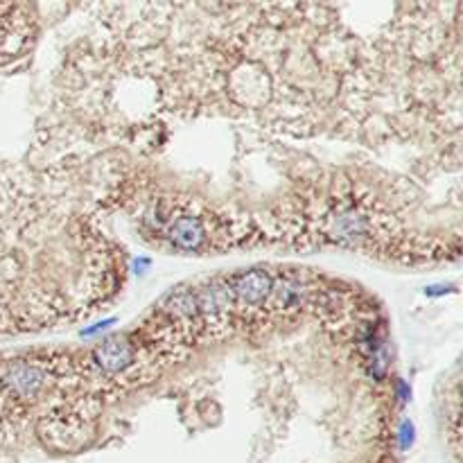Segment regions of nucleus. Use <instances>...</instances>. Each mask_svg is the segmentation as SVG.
Masks as SVG:
<instances>
[{
    "instance_id": "nucleus-1",
    "label": "nucleus",
    "mask_w": 463,
    "mask_h": 463,
    "mask_svg": "<svg viewBox=\"0 0 463 463\" xmlns=\"http://www.w3.org/2000/svg\"><path fill=\"white\" fill-rule=\"evenodd\" d=\"M229 289L240 301H244L246 306H260V303H264L271 296L274 281L267 271L249 269V271L235 274L229 281Z\"/></svg>"
},
{
    "instance_id": "nucleus-2",
    "label": "nucleus",
    "mask_w": 463,
    "mask_h": 463,
    "mask_svg": "<svg viewBox=\"0 0 463 463\" xmlns=\"http://www.w3.org/2000/svg\"><path fill=\"white\" fill-rule=\"evenodd\" d=\"M46 370L36 364H14L5 375V385L16 395H32L46 385Z\"/></svg>"
},
{
    "instance_id": "nucleus-3",
    "label": "nucleus",
    "mask_w": 463,
    "mask_h": 463,
    "mask_svg": "<svg viewBox=\"0 0 463 463\" xmlns=\"http://www.w3.org/2000/svg\"><path fill=\"white\" fill-rule=\"evenodd\" d=\"M204 227H202V222L192 217V215H183L179 217L175 224H172V229H170V240L172 244H175L177 249L181 251H192V249H199L202 242H204Z\"/></svg>"
},
{
    "instance_id": "nucleus-4",
    "label": "nucleus",
    "mask_w": 463,
    "mask_h": 463,
    "mask_svg": "<svg viewBox=\"0 0 463 463\" xmlns=\"http://www.w3.org/2000/svg\"><path fill=\"white\" fill-rule=\"evenodd\" d=\"M131 360H134V348H131V343L125 339H109L98 350V362L107 370H120L129 366Z\"/></svg>"
},
{
    "instance_id": "nucleus-5",
    "label": "nucleus",
    "mask_w": 463,
    "mask_h": 463,
    "mask_svg": "<svg viewBox=\"0 0 463 463\" xmlns=\"http://www.w3.org/2000/svg\"><path fill=\"white\" fill-rule=\"evenodd\" d=\"M400 439H402V447H407V445H412V441H414V425L412 422H402V430H400Z\"/></svg>"
}]
</instances>
